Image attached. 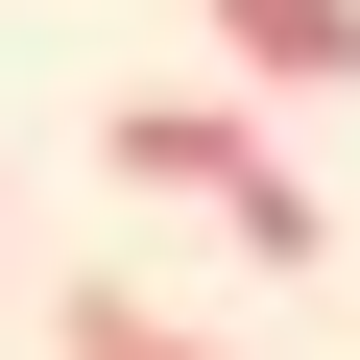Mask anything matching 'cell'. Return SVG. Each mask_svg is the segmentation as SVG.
<instances>
[{"instance_id":"cell-1","label":"cell","mask_w":360,"mask_h":360,"mask_svg":"<svg viewBox=\"0 0 360 360\" xmlns=\"http://www.w3.org/2000/svg\"><path fill=\"white\" fill-rule=\"evenodd\" d=\"M96 168H120V193H193V217H217V240H264V264H312V240H336V217H312V168H264V120H240V96H120V144H96Z\"/></svg>"},{"instance_id":"cell-2","label":"cell","mask_w":360,"mask_h":360,"mask_svg":"<svg viewBox=\"0 0 360 360\" xmlns=\"http://www.w3.org/2000/svg\"><path fill=\"white\" fill-rule=\"evenodd\" d=\"M217 49H240V96H336L360 72V0H217Z\"/></svg>"},{"instance_id":"cell-3","label":"cell","mask_w":360,"mask_h":360,"mask_svg":"<svg viewBox=\"0 0 360 360\" xmlns=\"http://www.w3.org/2000/svg\"><path fill=\"white\" fill-rule=\"evenodd\" d=\"M49 360H217V336H168L144 288H49Z\"/></svg>"},{"instance_id":"cell-4","label":"cell","mask_w":360,"mask_h":360,"mask_svg":"<svg viewBox=\"0 0 360 360\" xmlns=\"http://www.w3.org/2000/svg\"><path fill=\"white\" fill-rule=\"evenodd\" d=\"M0 240H25V168H0Z\"/></svg>"}]
</instances>
